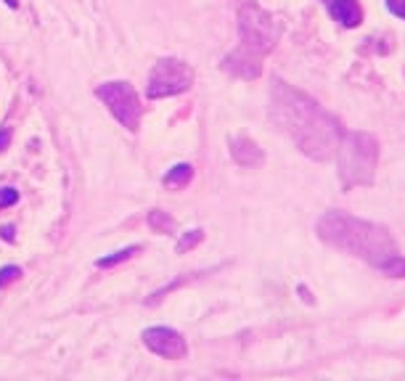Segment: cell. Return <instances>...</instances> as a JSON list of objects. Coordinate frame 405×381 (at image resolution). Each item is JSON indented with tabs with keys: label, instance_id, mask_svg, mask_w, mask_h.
<instances>
[{
	"label": "cell",
	"instance_id": "6da1fadb",
	"mask_svg": "<svg viewBox=\"0 0 405 381\" xmlns=\"http://www.w3.org/2000/svg\"><path fill=\"white\" fill-rule=\"evenodd\" d=\"M270 114L275 125L294 140V146L305 157L326 162L337 154L340 127L334 117L323 112L307 93L275 80L270 93Z\"/></svg>",
	"mask_w": 405,
	"mask_h": 381
},
{
	"label": "cell",
	"instance_id": "7a4b0ae2",
	"mask_svg": "<svg viewBox=\"0 0 405 381\" xmlns=\"http://www.w3.org/2000/svg\"><path fill=\"white\" fill-rule=\"evenodd\" d=\"M315 231H318L320 241H326L344 254H352L358 260H366L368 265H377V268L392 254H397V244L389 228L352 217V214L326 212L318 220Z\"/></svg>",
	"mask_w": 405,
	"mask_h": 381
},
{
	"label": "cell",
	"instance_id": "3957f363",
	"mask_svg": "<svg viewBox=\"0 0 405 381\" xmlns=\"http://www.w3.org/2000/svg\"><path fill=\"white\" fill-rule=\"evenodd\" d=\"M340 180L344 188H363L374 183L379 162V143L371 132L344 130L337 143Z\"/></svg>",
	"mask_w": 405,
	"mask_h": 381
},
{
	"label": "cell",
	"instance_id": "277c9868",
	"mask_svg": "<svg viewBox=\"0 0 405 381\" xmlns=\"http://www.w3.org/2000/svg\"><path fill=\"white\" fill-rule=\"evenodd\" d=\"M238 35H241V48L263 56L268 51H273L278 40V24L257 3H244L238 9Z\"/></svg>",
	"mask_w": 405,
	"mask_h": 381
},
{
	"label": "cell",
	"instance_id": "5b68a950",
	"mask_svg": "<svg viewBox=\"0 0 405 381\" xmlns=\"http://www.w3.org/2000/svg\"><path fill=\"white\" fill-rule=\"evenodd\" d=\"M95 95L106 103V109L114 114V120L122 127H127L130 132L138 130V125H141V98H138L130 83H125V80L104 83L98 85Z\"/></svg>",
	"mask_w": 405,
	"mask_h": 381
},
{
	"label": "cell",
	"instance_id": "8992f818",
	"mask_svg": "<svg viewBox=\"0 0 405 381\" xmlns=\"http://www.w3.org/2000/svg\"><path fill=\"white\" fill-rule=\"evenodd\" d=\"M194 85V69L178 58H162L154 64L149 75V98H167V95L186 93Z\"/></svg>",
	"mask_w": 405,
	"mask_h": 381
},
{
	"label": "cell",
	"instance_id": "52a82bcc",
	"mask_svg": "<svg viewBox=\"0 0 405 381\" xmlns=\"http://www.w3.org/2000/svg\"><path fill=\"white\" fill-rule=\"evenodd\" d=\"M146 350L154 355H159L164 360H180L186 357L189 347H186V339L175 331V328H167V325H151L141 334Z\"/></svg>",
	"mask_w": 405,
	"mask_h": 381
},
{
	"label": "cell",
	"instance_id": "ba28073f",
	"mask_svg": "<svg viewBox=\"0 0 405 381\" xmlns=\"http://www.w3.org/2000/svg\"><path fill=\"white\" fill-rule=\"evenodd\" d=\"M223 66H226L231 75L241 77V80H255V77L263 72V66H260V56L252 53V51H246V48L233 51V53L226 58V64Z\"/></svg>",
	"mask_w": 405,
	"mask_h": 381
},
{
	"label": "cell",
	"instance_id": "9c48e42d",
	"mask_svg": "<svg viewBox=\"0 0 405 381\" xmlns=\"http://www.w3.org/2000/svg\"><path fill=\"white\" fill-rule=\"evenodd\" d=\"M231 154H233V159L241 167H257L263 162L260 146L252 138H246V135H233L231 138Z\"/></svg>",
	"mask_w": 405,
	"mask_h": 381
},
{
	"label": "cell",
	"instance_id": "30bf717a",
	"mask_svg": "<svg viewBox=\"0 0 405 381\" xmlns=\"http://www.w3.org/2000/svg\"><path fill=\"white\" fill-rule=\"evenodd\" d=\"M331 16L340 21L342 27H358L363 21V9L358 0H331Z\"/></svg>",
	"mask_w": 405,
	"mask_h": 381
},
{
	"label": "cell",
	"instance_id": "8fae6325",
	"mask_svg": "<svg viewBox=\"0 0 405 381\" xmlns=\"http://www.w3.org/2000/svg\"><path fill=\"white\" fill-rule=\"evenodd\" d=\"M191 177H194V167H191V165H175V167L167 169V175H164V186L172 188V191H178V188L189 186Z\"/></svg>",
	"mask_w": 405,
	"mask_h": 381
},
{
	"label": "cell",
	"instance_id": "7c38bea8",
	"mask_svg": "<svg viewBox=\"0 0 405 381\" xmlns=\"http://www.w3.org/2000/svg\"><path fill=\"white\" fill-rule=\"evenodd\" d=\"M141 251V246H125V249L114 251V254H106L98 260V268H112V265H120V262H127L130 257H135Z\"/></svg>",
	"mask_w": 405,
	"mask_h": 381
},
{
	"label": "cell",
	"instance_id": "4fadbf2b",
	"mask_svg": "<svg viewBox=\"0 0 405 381\" xmlns=\"http://www.w3.org/2000/svg\"><path fill=\"white\" fill-rule=\"evenodd\" d=\"M382 273H386L389 278H405V257L403 254H392L389 260H384L379 265Z\"/></svg>",
	"mask_w": 405,
	"mask_h": 381
},
{
	"label": "cell",
	"instance_id": "5bb4252c",
	"mask_svg": "<svg viewBox=\"0 0 405 381\" xmlns=\"http://www.w3.org/2000/svg\"><path fill=\"white\" fill-rule=\"evenodd\" d=\"M149 225L157 228V233H172V217L167 212H162V209H154L149 214Z\"/></svg>",
	"mask_w": 405,
	"mask_h": 381
},
{
	"label": "cell",
	"instance_id": "9a60e30c",
	"mask_svg": "<svg viewBox=\"0 0 405 381\" xmlns=\"http://www.w3.org/2000/svg\"><path fill=\"white\" fill-rule=\"evenodd\" d=\"M204 239V233L201 231H189V233H183V239H180V244H178V251H189V249H194L199 241Z\"/></svg>",
	"mask_w": 405,
	"mask_h": 381
},
{
	"label": "cell",
	"instance_id": "2e32d148",
	"mask_svg": "<svg viewBox=\"0 0 405 381\" xmlns=\"http://www.w3.org/2000/svg\"><path fill=\"white\" fill-rule=\"evenodd\" d=\"M21 276V268H16V265H9V268H0V288H6L9 283H14V281H19Z\"/></svg>",
	"mask_w": 405,
	"mask_h": 381
},
{
	"label": "cell",
	"instance_id": "e0dca14e",
	"mask_svg": "<svg viewBox=\"0 0 405 381\" xmlns=\"http://www.w3.org/2000/svg\"><path fill=\"white\" fill-rule=\"evenodd\" d=\"M16 202H19V191H14V188H0V209L14 207Z\"/></svg>",
	"mask_w": 405,
	"mask_h": 381
},
{
	"label": "cell",
	"instance_id": "ac0fdd59",
	"mask_svg": "<svg viewBox=\"0 0 405 381\" xmlns=\"http://www.w3.org/2000/svg\"><path fill=\"white\" fill-rule=\"evenodd\" d=\"M386 11L395 14L397 19H405V0H386Z\"/></svg>",
	"mask_w": 405,
	"mask_h": 381
},
{
	"label": "cell",
	"instance_id": "d6986e66",
	"mask_svg": "<svg viewBox=\"0 0 405 381\" xmlns=\"http://www.w3.org/2000/svg\"><path fill=\"white\" fill-rule=\"evenodd\" d=\"M9 140H11V130L6 127V125H3V127H0V151L9 146Z\"/></svg>",
	"mask_w": 405,
	"mask_h": 381
},
{
	"label": "cell",
	"instance_id": "ffe728a7",
	"mask_svg": "<svg viewBox=\"0 0 405 381\" xmlns=\"http://www.w3.org/2000/svg\"><path fill=\"white\" fill-rule=\"evenodd\" d=\"M0 236H3V241H14V228H9V225H6V228L0 231Z\"/></svg>",
	"mask_w": 405,
	"mask_h": 381
},
{
	"label": "cell",
	"instance_id": "44dd1931",
	"mask_svg": "<svg viewBox=\"0 0 405 381\" xmlns=\"http://www.w3.org/2000/svg\"><path fill=\"white\" fill-rule=\"evenodd\" d=\"M6 3H9L11 9H19V0H6Z\"/></svg>",
	"mask_w": 405,
	"mask_h": 381
}]
</instances>
